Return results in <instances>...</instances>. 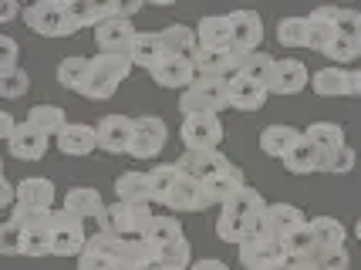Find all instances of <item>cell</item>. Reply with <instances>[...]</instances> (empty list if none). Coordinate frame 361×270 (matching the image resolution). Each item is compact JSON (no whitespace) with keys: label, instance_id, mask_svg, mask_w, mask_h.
<instances>
[{"label":"cell","instance_id":"6da1fadb","mask_svg":"<svg viewBox=\"0 0 361 270\" xmlns=\"http://www.w3.org/2000/svg\"><path fill=\"white\" fill-rule=\"evenodd\" d=\"M264 213H267L264 196L257 190H250V186H243L226 207H220L216 237H220L223 243H243L247 237L264 230Z\"/></svg>","mask_w":361,"mask_h":270},{"label":"cell","instance_id":"7a4b0ae2","mask_svg":"<svg viewBox=\"0 0 361 270\" xmlns=\"http://www.w3.org/2000/svg\"><path fill=\"white\" fill-rule=\"evenodd\" d=\"M132 58L128 54H94L92 68H88V78L81 85V95L92 98V102H105L118 92V85L132 75Z\"/></svg>","mask_w":361,"mask_h":270},{"label":"cell","instance_id":"3957f363","mask_svg":"<svg viewBox=\"0 0 361 270\" xmlns=\"http://www.w3.org/2000/svg\"><path fill=\"white\" fill-rule=\"evenodd\" d=\"M24 24L34 34H41V37H71V34L81 31L78 20L71 17L68 0H41V4H31L24 11Z\"/></svg>","mask_w":361,"mask_h":270},{"label":"cell","instance_id":"277c9868","mask_svg":"<svg viewBox=\"0 0 361 270\" xmlns=\"http://www.w3.org/2000/svg\"><path fill=\"white\" fill-rule=\"evenodd\" d=\"M152 220H156V213L149 207H135V203H118L115 200L98 216V226H102V233H115L122 240H145Z\"/></svg>","mask_w":361,"mask_h":270},{"label":"cell","instance_id":"5b68a950","mask_svg":"<svg viewBox=\"0 0 361 270\" xmlns=\"http://www.w3.org/2000/svg\"><path fill=\"white\" fill-rule=\"evenodd\" d=\"M230 109V78H196L179 98L183 115H220Z\"/></svg>","mask_w":361,"mask_h":270},{"label":"cell","instance_id":"8992f818","mask_svg":"<svg viewBox=\"0 0 361 270\" xmlns=\"http://www.w3.org/2000/svg\"><path fill=\"white\" fill-rule=\"evenodd\" d=\"M290 260L287 254V243L281 237H274V233H253L240 243V264L243 270H277L283 267Z\"/></svg>","mask_w":361,"mask_h":270},{"label":"cell","instance_id":"52a82bcc","mask_svg":"<svg viewBox=\"0 0 361 270\" xmlns=\"http://www.w3.org/2000/svg\"><path fill=\"white\" fill-rule=\"evenodd\" d=\"M51 247L54 257H81L88 247V233H85V220L68 213V209H54L51 213Z\"/></svg>","mask_w":361,"mask_h":270},{"label":"cell","instance_id":"ba28073f","mask_svg":"<svg viewBox=\"0 0 361 270\" xmlns=\"http://www.w3.org/2000/svg\"><path fill=\"white\" fill-rule=\"evenodd\" d=\"M176 166H179V173L186 176V179H192V183H209L213 176L226 173L233 162L226 159L220 149H186V152L176 159Z\"/></svg>","mask_w":361,"mask_h":270},{"label":"cell","instance_id":"9c48e42d","mask_svg":"<svg viewBox=\"0 0 361 270\" xmlns=\"http://www.w3.org/2000/svg\"><path fill=\"white\" fill-rule=\"evenodd\" d=\"M166 139H169V128L162 118L156 115H142L135 118V135H132V149H128V156L132 159H156L159 152L166 149Z\"/></svg>","mask_w":361,"mask_h":270},{"label":"cell","instance_id":"30bf717a","mask_svg":"<svg viewBox=\"0 0 361 270\" xmlns=\"http://www.w3.org/2000/svg\"><path fill=\"white\" fill-rule=\"evenodd\" d=\"M179 135H183L186 149H220L223 122L220 115H189V118H183Z\"/></svg>","mask_w":361,"mask_h":270},{"label":"cell","instance_id":"8fae6325","mask_svg":"<svg viewBox=\"0 0 361 270\" xmlns=\"http://www.w3.org/2000/svg\"><path fill=\"white\" fill-rule=\"evenodd\" d=\"M307 85H311L307 64L298 61V58H281L274 64V71H270L267 92L270 95H300Z\"/></svg>","mask_w":361,"mask_h":270},{"label":"cell","instance_id":"7c38bea8","mask_svg":"<svg viewBox=\"0 0 361 270\" xmlns=\"http://www.w3.org/2000/svg\"><path fill=\"white\" fill-rule=\"evenodd\" d=\"M98 149L109 156H122L132 149V135H135V122L128 115H105L98 122Z\"/></svg>","mask_w":361,"mask_h":270},{"label":"cell","instance_id":"4fadbf2b","mask_svg":"<svg viewBox=\"0 0 361 270\" xmlns=\"http://www.w3.org/2000/svg\"><path fill=\"white\" fill-rule=\"evenodd\" d=\"M135 37L139 34L132 27V20H122V17H109L105 24L94 27V44L102 54H128Z\"/></svg>","mask_w":361,"mask_h":270},{"label":"cell","instance_id":"5bb4252c","mask_svg":"<svg viewBox=\"0 0 361 270\" xmlns=\"http://www.w3.org/2000/svg\"><path fill=\"white\" fill-rule=\"evenodd\" d=\"M230 24H233V51L247 54V51H260V41H264V20L257 11H233Z\"/></svg>","mask_w":361,"mask_h":270},{"label":"cell","instance_id":"9a60e30c","mask_svg":"<svg viewBox=\"0 0 361 270\" xmlns=\"http://www.w3.org/2000/svg\"><path fill=\"white\" fill-rule=\"evenodd\" d=\"M334 37H338V7H317V11H311L307 14V48L324 54Z\"/></svg>","mask_w":361,"mask_h":270},{"label":"cell","instance_id":"2e32d148","mask_svg":"<svg viewBox=\"0 0 361 270\" xmlns=\"http://www.w3.org/2000/svg\"><path fill=\"white\" fill-rule=\"evenodd\" d=\"M7 149H11V156L20 162H37V159H44V152H47V135L37 132L31 122H20L17 132L11 135Z\"/></svg>","mask_w":361,"mask_h":270},{"label":"cell","instance_id":"e0dca14e","mask_svg":"<svg viewBox=\"0 0 361 270\" xmlns=\"http://www.w3.org/2000/svg\"><path fill=\"white\" fill-rule=\"evenodd\" d=\"M149 75H152V81H156L159 88H183V92H186L189 85L196 81V64H192V58H176V54H169V58L159 64L156 71H149Z\"/></svg>","mask_w":361,"mask_h":270},{"label":"cell","instance_id":"ac0fdd59","mask_svg":"<svg viewBox=\"0 0 361 270\" xmlns=\"http://www.w3.org/2000/svg\"><path fill=\"white\" fill-rule=\"evenodd\" d=\"M24 209H54V183L44 176H27L17 183V203Z\"/></svg>","mask_w":361,"mask_h":270},{"label":"cell","instance_id":"d6986e66","mask_svg":"<svg viewBox=\"0 0 361 270\" xmlns=\"http://www.w3.org/2000/svg\"><path fill=\"white\" fill-rule=\"evenodd\" d=\"M196 37L203 51H233V24L230 17H203L196 24Z\"/></svg>","mask_w":361,"mask_h":270},{"label":"cell","instance_id":"ffe728a7","mask_svg":"<svg viewBox=\"0 0 361 270\" xmlns=\"http://www.w3.org/2000/svg\"><path fill=\"white\" fill-rule=\"evenodd\" d=\"M58 149L64 156H88L98 149V128L85 122H68L58 135Z\"/></svg>","mask_w":361,"mask_h":270},{"label":"cell","instance_id":"44dd1931","mask_svg":"<svg viewBox=\"0 0 361 270\" xmlns=\"http://www.w3.org/2000/svg\"><path fill=\"white\" fill-rule=\"evenodd\" d=\"M307 220H304V213L298 207H290V203H270L267 213H264V233H274V237L287 240Z\"/></svg>","mask_w":361,"mask_h":270},{"label":"cell","instance_id":"7402d4cb","mask_svg":"<svg viewBox=\"0 0 361 270\" xmlns=\"http://www.w3.org/2000/svg\"><path fill=\"white\" fill-rule=\"evenodd\" d=\"M267 85H257V81L243 78V75H233L230 78V109L236 111H260L264 102H267Z\"/></svg>","mask_w":361,"mask_h":270},{"label":"cell","instance_id":"603a6c76","mask_svg":"<svg viewBox=\"0 0 361 270\" xmlns=\"http://www.w3.org/2000/svg\"><path fill=\"white\" fill-rule=\"evenodd\" d=\"M162 207H169L176 209V213H200V209L209 207V200H206V190H203V183H192V179H179L176 183V190L166 196V203Z\"/></svg>","mask_w":361,"mask_h":270},{"label":"cell","instance_id":"cb8c5ba5","mask_svg":"<svg viewBox=\"0 0 361 270\" xmlns=\"http://www.w3.org/2000/svg\"><path fill=\"white\" fill-rule=\"evenodd\" d=\"M115 196L118 203H135V207H149L152 203V183H149V173H139V169H128L115 179Z\"/></svg>","mask_w":361,"mask_h":270},{"label":"cell","instance_id":"d4e9b609","mask_svg":"<svg viewBox=\"0 0 361 270\" xmlns=\"http://www.w3.org/2000/svg\"><path fill=\"white\" fill-rule=\"evenodd\" d=\"M196 78H233L236 75V54L233 51H196Z\"/></svg>","mask_w":361,"mask_h":270},{"label":"cell","instance_id":"484cf974","mask_svg":"<svg viewBox=\"0 0 361 270\" xmlns=\"http://www.w3.org/2000/svg\"><path fill=\"white\" fill-rule=\"evenodd\" d=\"M304 139V132H298L294 125H267L260 132V152L270 156V159H281L294 149V145Z\"/></svg>","mask_w":361,"mask_h":270},{"label":"cell","instance_id":"4316f807","mask_svg":"<svg viewBox=\"0 0 361 270\" xmlns=\"http://www.w3.org/2000/svg\"><path fill=\"white\" fill-rule=\"evenodd\" d=\"M128 58H132V64H135V68L156 71L159 64L169 58V51H166V44H162V34H139V37L132 41Z\"/></svg>","mask_w":361,"mask_h":270},{"label":"cell","instance_id":"83f0119b","mask_svg":"<svg viewBox=\"0 0 361 270\" xmlns=\"http://www.w3.org/2000/svg\"><path fill=\"white\" fill-rule=\"evenodd\" d=\"M64 209L81 216V220H98L105 213V200L92 186H71V190L64 192Z\"/></svg>","mask_w":361,"mask_h":270},{"label":"cell","instance_id":"f1b7e54d","mask_svg":"<svg viewBox=\"0 0 361 270\" xmlns=\"http://www.w3.org/2000/svg\"><path fill=\"white\" fill-rule=\"evenodd\" d=\"M243 186H247V183H243V173H240L236 166H230L226 173L213 176L209 183H203L209 207H226V203H230V200H233V196L243 190Z\"/></svg>","mask_w":361,"mask_h":270},{"label":"cell","instance_id":"f546056e","mask_svg":"<svg viewBox=\"0 0 361 270\" xmlns=\"http://www.w3.org/2000/svg\"><path fill=\"white\" fill-rule=\"evenodd\" d=\"M311 88H314L321 98H345L351 95V71L345 68H321L317 75H311Z\"/></svg>","mask_w":361,"mask_h":270},{"label":"cell","instance_id":"4dcf8cb0","mask_svg":"<svg viewBox=\"0 0 361 270\" xmlns=\"http://www.w3.org/2000/svg\"><path fill=\"white\" fill-rule=\"evenodd\" d=\"M283 169L290 176H311V173H321V152L317 145L304 135L287 156H283Z\"/></svg>","mask_w":361,"mask_h":270},{"label":"cell","instance_id":"1f68e13d","mask_svg":"<svg viewBox=\"0 0 361 270\" xmlns=\"http://www.w3.org/2000/svg\"><path fill=\"white\" fill-rule=\"evenodd\" d=\"M162 44L169 54L176 58H196L200 51V37H196V27H186V24H169L162 27Z\"/></svg>","mask_w":361,"mask_h":270},{"label":"cell","instance_id":"d6a6232c","mask_svg":"<svg viewBox=\"0 0 361 270\" xmlns=\"http://www.w3.org/2000/svg\"><path fill=\"white\" fill-rule=\"evenodd\" d=\"M233 54H236V75L257 81V85H267L277 58H270V54H264V51H247V54L233 51Z\"/></svg>","mask_w":361,"mask_h":270},{"label":"cell","instance_id":"836d02e7","mask_svg":"<svg viewBox=\"0 0 361 270\" xmlns=\"http://www.w3.org/2000/svg\"><path fill=\"white\" fill-rule=\"evenodd\" d=\"M179 240H186V233H183V223L176 220V216H156L152 226H149V233H145V243H149L156 254L159 250H169Z\"/></svg>","mask_w":361,"mask_h":270},{"label":"cell","instance_id":"e575fe53","mask_svg":"<svg viewBox=\"0 0 361 270\" xmlns=\"http://www.w3.org/2000/svg\"><path fill=\"white\" fill-rule=\"evenodd\" d=\"M304 135L317 145V152L321 156H328V152H338L345 142V128L338 125V122H314V125L304 128Z\"/></svg>","mask_w":361,"mask_h":270},{"label":"cell","instance_id":"d590c367","mask_svg":"<svg viewBox=\"0 0 361 270\" xmlns=\"http://www.w3.org/2000/svg\"><path fill=\"white\" fill-rule=\"evenodd\" d=\"M183 179V173H179V166L176 162H159V166H152L149 169V183H152V203H166V196L176 190V183Z\"/></svg>","mask_w":361,"mask_h":270},{"label":"cell","instance_id":"8d00e7d4","mask_svg":"<svg viewBox=\"0 0 361 270\" xmlns=\"http://www.w3.org/2000/svg\"><path fill=\"white\" fill-rule=\"evenodd\" d=\"M88 68H92V58H81V54L61 58V64H58V81H61V88L81 95V85L88 78Z\"/></svg>","mask_w":361,"mask_h":270},{"label":"cell","instance_id":"74e56055","mask_svg":"<svg viewBox=\"0 0 361 270\" xmlns=\"http://www.w3.org/2000/svg\"><path fill=\"white\" fill-rule=\"evenodd\" d=\"M27 122H31L37 132L54 135V139H58V135H61V128L68 125V122H64V109H61V105H47V102H44V105H34L31 115H27Z\"/></svg>","mask_w":361,"mask_h":270},{"label":"cell","instance_id":"f35d334b","mask_svg":"<svg viewBox=\"0 0 361 270\" xmlns=\"http://www.w3.org/2000/svg\"><path fill=\"white\" fill-rule=\"evenodd\" d=\"M71 17L78 20V27H98L111 17V0L109 4H94V0H68Z\"/></svg>","mask_w":361,"mask_h":270},{"label":"cell","instance_id":"ab89813d","mask_svg":"<svg viewBox=\"0 0 361 270\" xmlns=\"http://www.w3.org/2000/svg\"><path fill=\"white\" fill-rule=\"evenodd\" d=\"M283 243H287L290 260H311V264H317V240H314V230H311V220L304 223L300 230H294Z\"/></svg>","mask_w":361,"mask_h":270},{"label":"cell","instance_id":"60d3db41","mask_svg":"<svg viewBox=\"0 0 361 270\" xmlns=\"http://www.w3.org/2000/svg\"><path fill=\"white\" fill-rule=\"evenodd\" d=\"M311 230H314V240H317V254L321 250H334V247H345V226L334 220V216L311 220Z\"/></svg>","mask_w":361,"mask_h":270},{"label":"cell","instance_id":"b9f144b4","mask_svg":"<svg viewBox=\"0 0 361 270\" xmlns=\"http://www.w3.org/2000/svg\"><path fill=\"white\" fill-rule=\"evenodd\" d=\"M277 41L283 48H307V17H283L277 24Z\"/></svg>","mask_w":361,"mask_h":270},{"label":"cell","instance_id":"7bdbcfd3","mask_svg":"<svg viewBox=\"0 0 361 270\" xmlns=\"http://www.w3.org/2000/svg\"><path fill=\"white\" fill-rule=\"evenodd\" d=\"M358 166V152L351 145H341L338 152H328L321 156V173H331V176H345Z\"/></svg>","mask_w":361,"mask_h":270},{"label":"cell","instance_id":"ee69618b","mask_svg":"<svg viewBox=\"0 0 361 270\" xmlns=\"http://www.w3.org/2000/svg\"><path fill=\"white\" fill-rule=\"evenodd\" d=\"M156 257L162 260L166 270H189L192 267V243H189V240H179L169 250H159Z\"/></svg>","mask_w":361,"mask_h":270},{"label":"cell","instance_id":"f6af8a7d","mask_svg":"<svg viewBox=\"0 0 361 270\" xmlns=\"http://www.w3.org/2000/svg\"><path fill=\"white\" fill-rule=\"evenodd\" d=\"M27 88H31V75L24 68H14V71H4L0 75V95L7 98V102L27 95Z\"/></svg>","mask_w":361,"mask_h":270},{"label":"cell","instance_id":"bcb514c9","mask_svg":"<svg viewBox=\"0 0 361 270\" xmlns=\"http://www.w3.org/2000/svg\"><path fill=\"white\" fill-rule=\"evenodd\" d=\"M334 64H351L361 58V41H355V37H345V34H338L334 41H331V48L324 51Z\"/></svg>","mask_w":361,"mask_h":270},{"label":"cell","instance_id":"7dc6e473","mask_svg":"<svg viewBox=\"0 0 361 270\" xmlns=\"http://www.w3.org/2000/svg\"><path fill=\"white\" fill-rule=\"evenodd\" d=\"M0 250L7 257H24V226L7 216V223L0 226Z\"/></svg>","mask_w":361,"mask_h":270},{"label":"cell","instance_id":"c3c4849f","mask_svg":"<svg viewBox=\"0 0 361 270\" xmlns=\"http://www.w3.org/2000/svg\"><path fill=\"white\" fill-rule=\"evenodd\" d=\"M317 267H321V270H348V267H351V257H348L345 247L321 250V254H317Z\"/></svg>","mask_w":361,"mask_h":270},{"label":"cell","instance_id":"681fc988","mask_svg":"<svg viewBox=\"0 0 361 270\" xmlns=\"http://www.w3.org/2000/svg\"><path fill=\"white\" fill-rule=\"evenodd\" d=\"M338 34H345V37H355V41H361V14H358V11L338 7Z\"/></svg>","mask_w":361,"mask_h":270},{"label":"cell","instance_id":"f907efd6","mask_svg":"<svg viewBox=\"0 0 361 270\" xmlns=\"http://www.w3.org/2000/svg\"><path fill=\"white\" fill-rule=\"evenodd\" d=\"M17 68V41L11 34H4L0 37V75L4 71H14Z\"/></svg>","mask_w":361,"mask_h":270},{"label":"cell","instance_id":"816d5d0a","mask_svg":"<svg viewBox=\"0 0 361 270\" xmlns=\"http://www.w3.org/2000/svg\"><path fill=\"white\" fill-rule=\"evenodd\" d=\"M139 11H142V0H126V4H115V0H111V17L128 20V17H135Z\"/></svg>","mask_w":361,"mask_h":270},{"label":"cell","instance_id":"f5cc1de1","mask_svg":"<svg viewBox=\"0 0 361 270\" xmlns=\"http://www.w3.org/2000/svg\"><path fill=\"white\" fill-rule=\"evenodd\" d=\"M14 203H17V186L4 176L0 179V207H14Z\"/></svg>","mask_w":361,"mask_h":270},{"label":"cell","instance_id":"db71d44e","mask_svg":"<svg viewBox=\"0 0 361 270\" xmlns=\"http://www.w3.org/2000/svg\"><path fill=\"white\" fill-rule=\"evenodd\" d=\"M189 270H230L223 260H213V257H203V260H192Z\"/></svg>","mask_w":361,"mask_h":270},{"label":"cell","instance_id":"11a10c76","mask_svg":"<svg viewBox=\"0 0 361 270\" xmlns=\"http://www.w3.org/2000/svg\"><path fill=\"white\" fill-rule=\"evenodd\" d=\"M14 132H17V122L11 118V111H4V115H0V135L11 142V135H14Z\"/></svg>","mask_w":361,"mask_h":270},{"label":"cell","instance_id":"9f6ffc18","mask_svg":"<svg viewBox=\"0 0 361 270\" xmlns=\"http://www.w3.org/2000/svg\"><path fill=\"white\" fill-rule=\"evenodd\" d=\"M277 270H321L317 264H311V260H287L283 267H277Z\"/></svg>","mask_w":361,"mask_h":270},{"label":"cell","instance_id":"6f0895ef","mask_svg":"<svg viewBox=\"0 0 361 270\" xmlns=\"http://www.w3.org/2000/svg\"><path fill=\"white\" fill-rule=\"evenodd\" d=\"M14 17H17V4H14V0H7V4L0 7V20L7 24V20H14Z\"/></svg>","mask_w":361,"mask_h":270},{"label":"cell","instance_id":"680465c9","mask_svg":"<svg viewBox=\"0 0 361 270\" xmlns=\"http://www.w3.org/2000/svg\"><path fill=\"white\" fill-rule=\"evenodd\" d=\"M351 95H361V68L351 71Z\"/></svg>","mask_w":361,"mask_h":270},{"label":"cell","instance_id":"91938a15","mask_svg":"<svg viewBox=\"0 0 361 270\" xmlns=\"http://www.w3.org/2000/svg\"><path fill=\"white\" fill-rule=\"evenodd\" d=\"M355 237H358V240H361V220H358V226H355Z\"/></svg>","mask_w":361,"mask_h":270}]
</instances>
